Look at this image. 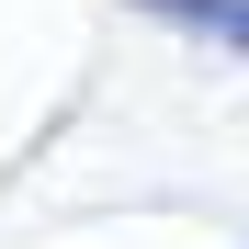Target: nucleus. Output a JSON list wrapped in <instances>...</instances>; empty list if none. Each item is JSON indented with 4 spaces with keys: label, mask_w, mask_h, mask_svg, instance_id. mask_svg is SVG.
I'll return each mask as SVG.
<instances>
[{
    "label": "nucleus",
    "mask_w": 249,
    "mask_h": 249,
    "mask_svg": "<svg viewBox=\"0 0 249 249\" xmlns=\"http://www.w3.org/2000/svg\"><path fill=\"white\" fill-rule=\"evenodd\" d=\"M159 23H181V34H204V46H238L249 57V0H147Z\"/></svg>",
    "instance_id": "f257e3e1"
}]
</instances>
